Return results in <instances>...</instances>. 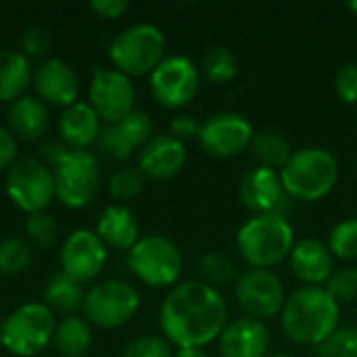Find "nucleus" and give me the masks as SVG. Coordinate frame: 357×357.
<instances>
[{"label":"nucleus","instance_id":"ea45409f","mask_svg":"<svg viewBox=\"0 0 357 357\" xmlns=\"http://www.w3.org/2000/svg\"><path fill=\"white\" fill-rule=\"evenodd\" d=\"M335 92L345 105H357V63H345L337 71Z\"/></svg>","mask_w":357,"mask_h":357},{"label":"nucleus","instance_id":"f257e3e1","mask_svg":"<svg viewBox=\"0 0 357 357\" xmlns=\"http://www.w3.org/2000/svg\"><path fill=\"white\" fill-rule=\"evenodd\" d=\"M165 339L178 349H203L228 326V305L222 293L201 280L176 284L159 312Z\"/></svg>","mask_w":357,"mask_h":357},{"label":"nucleus","instance_id":"20e7f679","mask_svg":"<svg viewBox=\"0 0 357 357\" xmlns=\"http://www.w3.org/2000/svg\"><path fill=\"white\" fill-rule=\"evenodd\" d=\"M341 176L337 157L322 146H305L291 155L280 169L287 195L295 201L316 203L333 192Z\"/></svg>","mask_w":357,"mask_h":357},{"label":"nucleus","instance_id":"b1692460","mask_svg":"<svg viewBox=\"0 0 357 357\" xmlns=\"http://www.w3.org/2000/svg\"><path fill=\"white\" fill-rule=\"evenodd\" d=\"M29 82V59L17 50H0V100H19Z\"/></svg>","mask_w":357,"mask_h":357},{"label":"nucleus","instance_id":"f3484780","mask_svg":"<svg viewBox=\"0 0 357 357\" xmlns=\"http://www.w3.org/2000/svg\"><path fill=\"white\" fill-rule=\"evenodd\" d=\"M272 345L270 328L255 318H238L228 322L218 339L220 357H268Z\"/></svg>","mask_w":357,"mask_h":357},{"label":"nucleus","instance_id":"ddd939ff","mask_svg":"<svg viewBox=\"0 0 357 357\" xmlns=\"http://www.w3.org/2000/svg\"><path fill=\"white\" fill-rule=\"evenodd\" d=\"M255 130L245 115L218 113L201 123L199 144L201 149L218 159H230L251 149Z\"/></svg>","mask_w":357,"mask_h":357},{"label":"nucleus","instance_id":"58836bf2","mask_svg":"<svg viewBox=\"0 0 357 357\" xmlns=\"http://www.w3.org/2000/svg\"><path fill=\"white\" fill-rule=\"evenodd\" d=\"M21 48L23 54L29 56H46L52 48V33L50 29L42 27V25H33L27 27L21 36Z\"/></svg>","mask_w":357,"mask_h":357},{"label":"nucleus","instance_id":"473e14b6","mask_svg":"<svg viewBox=\"0 0 357 357\" xmlns=\"http://www.w3.org/2000/svg\"><path fill=\"white\" fill-rule=\"evenodd\" d=\"M314 357H357L356 328L339 326L326 341L314 347Z\"/></svg>","mask_w":357,"mask_h":357},{"label":"nucleus","instance_id":"c9c22d12","mask_svg":"<svg viewBox=\"0 0 357 357\" xmlns=\"http://www.w3.org/2000/svg\"><path fill=\"white\" fill-rule=\"evenodd\" d=\"M25 234L29 236V241H33L38 247H50L56 241L59 228H56V220L46 213H31L25 222Z\"/></svg>","mask_w":357,"mask_h":357},{"label":"nucleus","instance_id":"49530a36","mask_svg":"<svg viewBox=\"0 0 357 357\" xmlns=\"http://www.w3.org/2000/svg\"><path fill=\"white\" fill-rule=\"evenodd\" d=\"M347 8H349V10H351V13L357 17V0H351V2L347 4Z\"/></svg>","mask_w":357,"mask_h":357},{"label":"nucleus","instance_id":"37998d69","mask_svg":"<svg viewBox=\"0 0 357 357\" xmlns=\"http://www.w3.org/2000/svg\"><path fill=\"white\" fill-rule=\"evenodd\" d=\"M67 151H71V149H67L65 142H63L61 138H59V140H46V142L42 144V149H40L42 163L48 165L50 169H54V167L61 163V159L67 155Z\"/></svg>","mask_w":357,"mask_h":357},{"label":"nucleus","instance_id":"9b49d317","mask_svg":"<svg viewBox=\"0 0 357 357\" xmlns=\"http://www.w3.org/2000/svg\"><path fill=\"white\" fill-rule=\"evenodd\" d=\"M234 297L249 318L266 322L282 312L287 291L272 270L249 268L234 282Z\"/></svg>","mask_w":357,"mask_h":357},{"label":"nucleus","instance_id":"423d86ee","mask_svg":"<svg viewBox=\"0 0 357 357\" xmlns=\"http://www.w3.org/2000/svg\"><path fill=\"white\" fill-rule=\"evenodd\" d=\"M56 320L46 303H25L2 322L0 343L17 357L42 354L54 339Z\"/></svg>","mask_w":357,"mask_h":357},{"label":"nucleus","instance_id":"c756f323","mask_svg":"<svg viewBox=\"0 0 357 357\" xmlns=\"http://www.w3.org/2000/svg\"><path fill=\"white\" fill-rule=\"evenodd\" d=\"M31 264V249L19 236H8L0 241V274L13 276L21 274Z\"/></svg>","mask_w":357,"mask_h":357},{"label":"nucleus","instance_id":"393cba45","mask_svg":"<svg viewBox=\"0 0 357 357\" xmlns=\"http://www.w3.org/2000/svg\"><path fill=\"white\" fill-rule=\"evenodd\" d=\"M52 343L61 357H84L92 347L90 322L79 316L63 318L61 322H56Z\"/></svg>","mask_w":357,"mask_h":357},{"label":"nucleus","instance_id":"8fccbe9b","mask_svg":"<svg viewBox=\"0 0 357 357\" xmlns=\"http://www.w3.org/2000/svg\"><path fill=\"white\" fill-rule=\"evenodd\" d=\"M356 354H357V328H356Z\"/></svg>","mask_w":357,"mask_h":357},{"label":"nucleus","instance_id":"2eb2a0df","mask_svg":"<svg viewBox=\"0 0 357 357\" xmlns=\"http://www.w3.org/2000/svg\"><path fill=\"white\" fill-rule=\"evenodd\" d=\"M238 197L253 215L278 213L289 220L295 199H291L282 186L280 172L270 167H253L238 184Z\"/></svg>","mask_w":357,"mask_h":357},{"label":"nucleus","instance_id":"4468645a","mask_svg":"<svg viewBox=\"0 0 357 357\" xmlns=\"http://www.w3.org/2000/svg\"><path fill=\"white\" fill-rule=\"evenodd\" d=\"M90 105L100 121L117 123L134 111L136 90L128 75L117 69H94L90 79Z\"/></svg>","mask_w":357,"mask_h":357},{"label":"nucleus","instance_id":"4c0bfd02","mask_svg":"<svg viewBox=\"0 0 357 357\" xmlns=\"http://www.w3.org/2000/svg\"><path fill=\"white\" fill-rule=\"evenodd\" d=\"M121 357H174L172 343L165 337H155V335H144L134 339Z\"/></svg>","mask_w":357,"mask_h":357},{"label":"nucleus","instance_id":"bb28decb","mask_svg":"<svg viewBox=\"0 0 357 357\" xmlns=\"http://www.w3.org/2000/svg\"><path fill=\"white\" fill-rule=\"evenodd\" d=\"M84 299H86V293H84L82 284L63 272L54 274L44 291L46 305L50 310L67 314V316H75V312L84 307Z\"/></svg>","mask_w":357,"mask_h":357},{"label":"nucleus","instance_id":"a211bd4d","mask_svg":"<svg viewBox=\"0 0 357 357\" xmlns=\"http://www.w3.org/2000/svg\"><path fill=\"white\" fill-rule=\"evenodd\" d=\"M33 88L44 105L71 107L79 96V79L75 71L61 59H46L33 73Z\"/></svg>","mask_w":357,"mask_h":357},{"label":"nucleus","instance_id":"a19ab883","mask_svg":"<svg viewBox=\"0 0 357 357\" xmlns=\"http://www.w3.org/2000/svg\"><path fill=\"white\" fill-rule=\"evenodd\" d=\"M199 132H201V123L195 115L180 113V115L172 117V121H169V136L180 140V142L190 140V138H199Z\"/></svg>","mask_w":357,"mask_h":357},{"label":"nucleus","instance_id":"39448f33","mask_svg":"<svg viewBox=\"0 0 357 357\" xmlns=\"http://www.w3.org/2000/svg\"><path fill=\"white\" fill-rule=\"evenodd\" d=\"M165 36L157 25L138 23L115 36L109 46V59L113 69L128 77H140L151 75L159 67L165 59Z\"/></svg>","mask_w":357,"mask_h":357},{"label":"nucleus","instance_id":"5701e85b","mask_svg":"<svg viewBox=\"0 0 357 357\" xmlns=\"http://www.w3.org/2000/svg\"><path fill=\"white\" fill-rule=\"evenodd\" d=\"M50 126L48 105L36 96H21L8 111V132L15 138L33 142L40 140Z\"/></svg>","mask_w":357,"mask_h":357},{"label":"nucleus","instance_id":"9d476101","mask_svg":"<svg viewBox=\"0 0 357 357\" xmlns=\"http://www.w3.org/2000/svg\"><path fill=\"white\" fill-rule=\"evenodd\" d=\"M6 195L21 211L29 215L46 211L56 197L52 169L31 157L15 161L6 174Z\"/></svg>","mask_w":357,"mask_h":357},{"label":"nucleus","instance_id":"7c9ffc66","mask_svg":"<svg viewBox=\"0 0 357 357\" xmlns=\"http://www.w3.org/2000/svg\"><path fill=\"white\" fill-rule=\"evenodd\" d=\"M328 249L335 259H357V218L339 222L328 234Z\"/></svg>","mask_w":357,"mask_h":357},{"label":"nucleus","instance_id":"f03ea898","mask_svg":"<svg viewBox=\"0 0 357 357\" xmlns=\"http://www.w3.org/2000/svg\"><path fill=\"white\" fill-rule=\"evenodd\" d=\"M341 305L324 287H301L291 293L280 312L287 339L303 347H316L339 328Z\"/></svg>","mask_w":357,"mask_h":357},{"label":"nucleus","instance_id":"7ed1b4c3","mask_svg":"<svg viewBox=\"0 0 357 357\" xmlns=\"http://www.w3.org/2000/svg\"><path fill=\"white\" fill-rule=\"evenodd\" d=\"M295 247L291 222L278 213L249 218L236 232V249L243 261L257 270H270L289 259Z\"/></svg>","mask_w":357,"mask_h":357},{"label":"nucleus","instance_id":"a878e982","mask_svg":"<svg viewBox=\"0 0 357 357\" xmlns=\"http://www.w3.org/2000/svg\"><path fill=\"white\" fill-rule=\"evenodd\" d=\"M251 153L259 161L261 167L280 172L289 163L295 151L291 149V142L282 132L264 130V132H255L253 142H251Z\"/></svg>","mask_w":357,"mask_h":357},{"label":"nucleus","instance_id":"de8ad7c7","mask_svg":"<svg viewBox=\"0 0 357 357\" xmlns=\"http://www.w3.org/2000/svg\"><path fill=\"white\" fill-rule=\"evenodd\" d=\"M268 357H293V356H287V354H276V356H268Z\"/></svg>","mask_w":357,"mask_h":357},{"label":"nucleus","instance_id":"0eeeda50","mask_svg":"<svg viewBox=\"0 0 357 357\" xmlns=\"http://www.w3.org/2000/svg\"><path fill=\"white\" fill-rule=\"evenodd\" d=\"M128 264L146 287L165 289L178 282L184 259L174 241L161 234H149L130 249Z\"/></svg>","mask_w":357,"mask_h":357},{"label":"nucleus","instance_id":"72a5a7b5","mask_svg":"<svg viewBox=\"0 0 357 357\" xmlns=\"http://www.w3.org/2000/svg\"><path fill=\"white\" fill-rule=\"evenodd\" d=\"M324 291L341 305L349 303L357 297V268L354 266H343L333 272L328 282L324 284Z\"/></svg>","mask_w":357,"mask_h":357},{"label":"nucleus","instance_id":"f8f14e48","mask_svg":"<svg viewBox=\"0 0 357 357\" xmlns=\"http://www.w3.org/2000/svg\"><path fill=\"white\" fill-rule=\"evenodd\" d=\"M155 100L167 109H182L190 105L199 92V69L182 54L165 56L149 75Z\"/></svg>","mask_w":357,"mask_h":357},{"label":"nucleus","instance_id":"6e6552de","mask_svg":"<svg viewBox=\"0 0 357 357\" xmlns=\"http://www.w3.org/2000/svg\"><path fill=\"white\" fill-rule=\"evenodd\" d=\"M140 307L138 291L126 280H102L94 284L84 299V316L90 324L113 331L126 326Z\"/></svg>","mask_w":357,"mask_h":357},{"label":"nucleus","instance_id":"c85d7f7f","mask_svg":"<svg viewBox=\"0 0 357 357\" xmlns=\"http://www.w3.org/2000/svg\"><path fill=\"white\" fill-rule=\"evenodd\" d=\"M203 75L211 84H230L238 75V59L228 46H213L203 56Z\"/></svg>","mask_w":357,"mask_h":357},{"label":"nucleus","instance_id":"3c124183","mask_svg":"<svg viewBox=\"0 0 357 357\" xmlns=\"http://www.w3.org/2000/svg\"><path fill=\"white\" fill-rule=\"evenodd\" d=\"M356 121H357V115H356Z\"/></svg>","mask_w":357,"mask_h":357},{"label":"nucleus","instance_id":"1a4fd4ad","mask_svg":"<svg viewBox=\"0 0 357 357\" xmlns=\"http://www.w3.org/2000/svg\"><path fill=\"white\" fill-rule=\"evenodd\" d=\"M52 176L56 199L71 209L90 205L100 188V165L90 151H67Z\"/></svg>","mask_w":357,"mask_h":357},{"label":"nucleus","instance_id":"e433bc0d","mask_svg":"<svg viewBox=\"0 0 357 357\" xmlns=\"http://www.w3.org/2000/svg\"><path fill=\"white\" fill-rule=\"evenodd\" d=\"M96 144L107 157H111L115 161H126L134 153V146L126 140V136L119 132V128L115 123H109L107 128H102Z\"/></svg>","mask_w":357,"mask_h":357},{"label":"nucleus","instance_id":"412c9836","mask_svg":"<svg viewBox=\"0 0 357 357\" xmlns=\"http://www.w3.org/2000/svg\"><path fill=\"white\" fill-rule=\"evenodd\" d=\"M102 132L100 117L92 109L90 102H73L59 117V134L67 149L71 151H88Z\"/></svg>","mask_w":357,"mask_h":357},{"label":"nucleus","instance_id":"a18cd8bd","mask_svg":"<svg viewBox=\"0 0 357 357\" xmlns=\"http://www.w3.org/2000/svg\"><path fill=\"white\" fill-rule=\"evenodd\" d=\"M174 357H209L203 349H178Z\"/></svg>","mask_w":357,"mask_h":357},{"label":"nucleus","instance_id":"4be33fe9","mask_svg":"<svg viewBox=\"0 0 357 357\" xmlns=\"http://www.w3.org/2000/svg\"><path fill=\"white\" fill-rule=\"evenodd\" d=\"M94 232L100 236V241L107 247L121 249V251H130L140 241L136 215L132 213V209H128L123 205L105 207Z\"/></svg>","mask_w":357,"mask_h":357},{"label":"nucleus","instance_id":"6ab92c4d","mask_svg":"<svg viewBox=\"0 0 357 357\" xmlns=\"http://www.w3.org/2000/svg\"><path fill=\"white\" fill-rule=\"evenodd\" d=\"M186 165V146L184 142L165 136H153L138 157V169L144 178L151 180H172Z\"/></svg>","mask_w":357,"mask_h":357},{"label":"nucleus","instance_id":"f704fd0d","mask_svg":"<svg viewBox=\"0 0 357 357\" xmlns=\"http://www.w3.org/2000/svg\"><path fill=\"white\" fill-rule=\"evenodd\" d=\"M142 190H144V176L140 174V169L123 167V169L115 172L109 180V192L119 201L134 199Z\"/></svg>","mask_w":357,"mask_h":357},{"label":"nucleus","instance_id":"dca6fc26","mask_svg":"<svg viewBox=\"0 0 357 357\" xmlns=\"http://www.w3.org/2000/svg\"><path fill=\"white\" fill-rule=\"evenodd\" d=\"M107 264V245L94 230H73L63 249H61V268L63 274L73 278L79 284L92 282L98 278Z\"/></svg>","mask_w":357,"mask_h":357},{"label":"nucleus","instance_id":"79ce46f5","mask_svg":"<svg viewBox=\"0 0 357 357\" xmlns=\"http://www.w3.org/2000/svg\"><path fill=\"white\" fill-rule=\"evenodd\" d=\"M90 8L100 19H119L130 8V2H126V0H92Z\"/></svg>","mask_w":357,"mask_h":357},{"label":"nucleus","instance_id":"aec40b11","mask_svg":"<svg viewBox=\"0 0 357 357\" xmlns=\"http://www.w3.org/2000/svg\"><path fill=\"white\" fill-rule=\"evenodd\" d=\"M291 270L305 287H324L335 272V257L318 238H301L295 243L291 255Z\"/></svg>","mask_w":357,"mask_h":357},{"label":"nucleus","instance_id":"c03bdc74","mask_svg":"<svg viewBox=\"0 0 357 357\" xmlns=\"http://www.w3.org/2000/svg\"><path fill=\"white\" fill-rule=\"evenodd\" d=\"M17 159V140L15 136L0 126V172L8 169Z\"/></svg>","mask_w":357,"mask_h":357},{"label":"nucleus","instance_id":"2f4dec72","mask_svg":"<svg viewBox=\"0 0 357 357\" xmlns=\"http://www.w3.org/2000/svg\"><path fill=\"white\" fill-rule=\"evenodd\" d=\"M115 126L126 136V140L134 146V151L136 149H142L153 138V119L144 111H136L134 109L130 115H126Z\"/></svg>","mask_w":357,"mask_h":357},{"label":"nucleus","instance_id":"09e8293b","mask_svg":"<svg viewBox=\"0 0 357 357\" xmlns=\"http://www.w3.org/2000/svg\"><path fill=\"white\" fill-rule=\"evenodd\" d=\"M2 322H4V320H2V316H0V331H2Z\"/></svg>","mask_w":357,"mask_h":357},{"label":"nucleus","instance_id":"cd10ccee","mask_svg":"<svg viewBox=\"0 0 357 357\" xmlns=\"http://www.w3.org/2000/svg\"><path fill=\"white\" fill-rule=\"evenodd\" d=\"M197 272L201 276V282H205L218 291H220V287L234 284L241 276L232 257H228L226 253H220V251L205 253L197 264Z\"/></svg>","mask_w":357,"mask_h":357}]
</instances>
